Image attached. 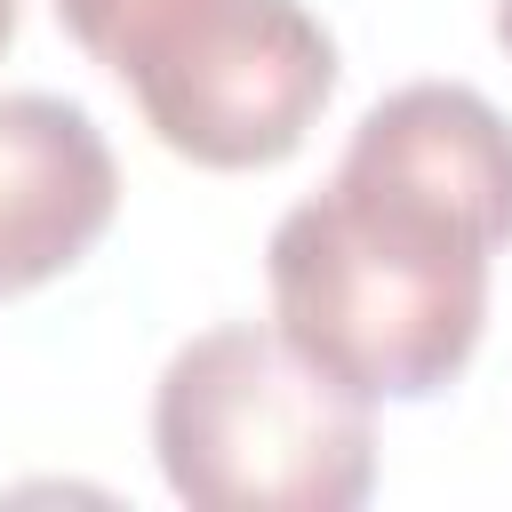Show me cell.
<instances>
[{"label": "cell", "instance_id": "cell-3", "mask_svg": "<svg viewBox=\"0 0 512 512\" xmlns=\"http://www.w3.org/2000/svg\"><path fill=\"white\" fill-rule=\"evenodd\" d=\"M56 24L192 168H272L336 96V40L304 0H56Z\"/></svg>", "mask_w": 512, "mask_h": 512}, {"label": "cell", "instance_id": "cell-6", "mask_svg": "<svg viewBox=\"0 0 512 512\" xmlns=\"http://www.w3.org/2000/svg\"><path fill=\"white\" fill-rule=\"evenodd\" d=\"M496 40H504V56H512V0H496Z\"/></svg>", "mask_w": 512, "mask_h": 512}, {"label": "cell", "instance_id": "cell-5", "mask_svg": "<svg viewBox=\"0 0 512 512\" xmlns=\"http://www.w3.org/2000/svg\"><path fill=\"white\" fill-rule=\"evenodd\" d=\"M344 168L424 192L432 208L464 216L488 248L512 240V120L464 80H408L360 112Z\"/></svg>", "mask_w": 512, "mask_h": 512}, {"label": "cell", "instance_id": "cell-4", "mask_svg": "<svg viewBox=\"0 0 512 512\" xmlns=\"http://www.w3.org/2000/svg\"><path fill=\"white\" fill-rule=\"evenodd\" d=\"M120 208V160L104 128L40 88L0 96V296L72 272Z\"/></svg>", "mask_w": 512, "mask_h": 512}, {"label": "cell", "instance_id": "cell-1", "mask_svg": "<svg viewBox=\"0 0 512 512\" xmlns=\"http://www.w3.org/2000/svg\"><path fill=\"white\" fill-rule=\"evenodd\" d=\"M488 240L408 184L344 168L272 224V328L344 392L432 400L488 328Z\"/></svg>", "mask_w": 512, "mask_h": 512}, {"label": "cell", "instance_id": "cell-7", "mask_svg": "<svg viewBox=\"0 0 512 512\" xmlns=\"http://www.w3.org/2000/svg\"><path fill=\"white\" fill-rule=\"evenodd\" d=\"M16 40V0H0V48Z\"/></svg>", "mask_w": 512, "mask_h": 512}, {"label": "cell", "instance_id": "cell-2", "mask_svg": "<svg viewBox=\"0 0 512 512\" xmlns=\"http://www.w3.org/2000/svg\"><path fill=\"white\" fill-rule=\"evenodd\" d=\"M152 448L192 512H352L376 488L368 400L256 320H224L160 368Z\"/></svg>", "mask_w": 512, "mask_h": 512}]
</instances>
